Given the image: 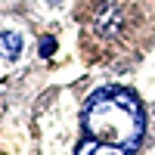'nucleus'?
I'll list each match as a JSON object with an SVG mask.
<instances>
[{"label":"nucleus","mask_w":155,"mask_h":155,"mask_svg":"<svg viewBox=\"0 0 155 155\" xmlns=\"http://www.w3.org/2000/svg\"><path fill=\"white\" fill-rule=\"evenodd\" d=\"M53 50H56V41H53V37H44V44H41V53H44V56H53Z\"/></svg>","instance_id":"7ed1b4c3"},{"label":"nucleus","mask_w":155,"mask_h":155,"mask_svg":"<svg viewBox=\"0 0 155 155\" xmlns=\"http://www.w3.org/2000/svg\"><path fill=\"white\" fill-rule=\"evenodd\" d=\"M81 127L84 137L74 155H137L146 118L137 93L124 87H102L87 99Z\"/></svg>","instance_id":"f257e3e1"},{"label":"nucleus","mask_w":155,"mask_h":155,"mask_svg":"<svg viewBox=\"0 0 155 155\" xmlns=\"http://www.w3.org/2000/svg\"><path fill=\"white\" fill-rule=\"evenodd\" d=\"M0 53H3V59H19V53H22V37L12 34V31H3V34H0Z\"/></svg>","instance_id":"f03ea898"}]
</instances>
